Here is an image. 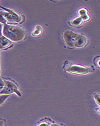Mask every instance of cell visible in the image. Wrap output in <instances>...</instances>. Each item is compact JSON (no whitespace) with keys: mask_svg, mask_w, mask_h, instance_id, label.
<instances>
[{"mask_svg":"<svg viewBox=\"0 0 100 126\" xmlns=\"http://www.w3.org/2000/svg\"><path fill=\"white\" fill-rule=\"evenodd\" d=\"M2 34L11 42H18L24 39L26 33L21 27L8 24H4Z\"/></svg>","mask_w":100,"mask_h":126,"instance_id":"cell-1","label":"cell"},{"mask_svg":"<svg viewBox=\"0 0 100 126\" xmlns=\"http://www.w3.org/2000/svg\"><path fill=\"white\" fill-rule=\"evenodd\" d=\"M66 70L67 72L75 75H85L93 72V70L91 68L79 65H73L67 66Z\"/></svg>","mask_w":100,"mask_h":126,"instance_id":"cell-2","label":"cell"},{"mask_svg":"<svg viewBox=\"0 0 100 126\" xmlns=\"http://www.w3.org/2000/svg\"><path fill=\"white\" fill-rule=\"evenodd\" d=\"M1 8L5 11V12H2V13L6 19L7 21L17 23H20L21 21V16L18 13L13 11L12 10L8 9V8H4V7H1Z\"/></svg>","mask_w":100,"mask_h":126,"instance_id":"cell-3","label":"cell"},{"mask_svg":"<svg viewBox=\"0 0 100 126\" xmlns=\"http://www.w3.org/2000/svg\"><path fill=\"white\" fill-rule=\"evenodd\" d=\"M13 93H16L17 95L21 96V94L16 84L9 80H5V85L4 88L0 92V94L10 95Z\"/></svg>","mask_w":100,"mask_h":126,"instance_id":"cell-4","label":"cell"},{"mask_svg":"<svg viewBox=\"0 0 100 126\" xmlns=\"http://www.w3.org/2000/svg\"><path fill=\"white\" fill-rule=\"evenodd\" d=\"M78 35V34L71 30H65L63 34V37H64L65 43L67 46L70 48L75 47V43Z\"/></svg>","mask_w":100,"mask_h":126,"instance_id":"cell-5","label":"cell"},{"mask_svg":"<svg viewBox=\"0 0 100 126\" xmlns=\"http://www.w3.org/2000/svg\"><path fill=\"white\" fill-rule=\"evenodd\" d=\"M88 40L86 37L84 35L78 34V37L75 43V47L76 48H82L85 46L87 44Z\"/></svg>","mask_w":100,"mask_h":126,"instance_id":"cell-6","label":"cell"},{"mask_svg":"<svg viewBox=\"0 0 100 126\" xmlns=\"http://www.w3.org/2000/svg\"><path fill=\"white\" fill-rule=\"evenodd\" d=\"M12 42L9 39H7L3 35L0 36V50H2L7 47L11 45Z\"/></svg>","mask_w":100,"mask_h":126,"instance_id":"cell-7","label":"cell"},{"mask_svg":"<svg viewBox=\"0 0 100 126\" xmlns=\"http://www.w3.org/2000/svg\"><path fill=\"white\" fill-rule=\"evenodd\" d=\"M43 28L40 26H36L32 32V35L33 36H39L42 33Z\"/></svg>","mask_w":100,"mask_h":126,"instance_id":"cell-8","label":"cell"},{"mask_svg":"<svg viewBox=\"0 0 100 126\" xmlns=\"http://www.w3.org/2000/svg\"><path fill=\"white\" fill-rule=\"evenodd\" d=\"M82 22H83V20H82V18L80 17H78L73 19L70 22V23L73 26H79L82 24Z\"/></svg>","mask_w":100,"mask_h":126,"instance_id":"cell-9","label":"cell"},{"mask_svg":"<svg viewBox=\"0 0 100 126\" xmlns=\"http://www.w3.org/2000/svg\"><path fill=\"white\" fill-rule=\"evenodd\" d=\"M10 96V95L7 94H2V95H0V106L2 105L4 102L6 101V100Z\"/></svg>","mask_w":100,"mask_h":126,"instance_id":"cell-10","label":"cell"},{"mask_svg":"<svg viewBox=\"0 0 100 126\" xmlns=\"http://www.w3.org/2000/svg\"><path fill=\"white\" fill-rule=\"evenodd\" d=\"M0 23L3 24L7 23V20L2 14V11H0Z\"/></svg>","mask_w":100,"mask_h":126,"instance_id":"cell-11","label":"cell"},{"mask_svg":"<svg viewBox=\"0 0 100 126\" xmlns=\"http://www.w3.org/2000/svg\"><path fill=\"white\" fill-rule=\"evenodd\" d=\"M78 13H79V15H80V17L81 16H84V15H85V14H88L87 10L85 9V8H81V9H80L79 10Z\"/></svg>","mask_w":100,"mask_h":126,"instance_id":"cell-12","label":"cell"},{"mask_svg":"<svg viewBox=\"0 0 100 126\" xmlns=\"http://www.w3.org/2000/svg\"><path fill=\"white\" fill-rule=\"evenodd\" d=\"M80 17L82 18V20H83V21H88V20H90V17H89V16L88 15V14H85L84 16H81Z\"/></svg>","mask_w":100,"mask_h":126,"instance_id":"cell-13","label":"cell"},{"mask_svg":"<svg viewBox=\"0 0 100 126\" xmlns=\"http://www.w3.org/2000/svg\"><path fill=\"white\" fill-rule=\"evenodd\" d=\"M4 85H5V80L1 79L0 78V92L2 90V89L4 88Z\"/></svg>","mask_w":100,"mask_h":126,"instance_id":"cell-14","label":"cell"},{"mask_svg":"<svg viewBox=\"0 0 100 126\" xmlns=\"http://www.w3.org/2000/svg\"><path fill=\"white\" fill-rule=\"evenodd\" d=\"M94 99H95V102H97V104L100 105V95H98V94H95V95H94Z\"/></svg>","mask_w":100,"mask_h":126,"instance_id":"cell-15","label":"cell"},{"mask_svg":"<svg viewBox=\"0 0 100 126\" xmlns=\"http://www.w3.org/2000/svg\"><path fill=\"white\" fill-rule=\"evenodd\" d=\"M2 24L0 23V36L2 35Z\"/></svg>","mask_w":100,"mask_h":126,"instance_id":"cell-16","label":"cell"},{"mask_svg":"<svg viewBox=\"0 0 100 126\" xmlns=\"http://www.w3.org/2000/svg\"><path fill=\"white\" fill-rule=\"evenodd\" d=\"M0 126H4V121L0 120Z\"/></svg>","mask_w":100,"mask_h":126,"instance_id":"cell-17","label":"cell"},{"mask_svg":"<svg viewBox=\"0 0 100 126\" xmlns=\"http://www.w3.org/2000/svg\"><path fill=\"white\" fill-rule=\"evenodd\" d=\"M1 65H0V77H1Z\"/></svg>","mask_w":100,"mask_h":126,"instance_id":"cell-18","label":"cell"},{"mask_svg":"<svg viewBox=\"0 0 100 126\" xmlns=\"http://www.w3.org/2000/svg\"><path fill=\"white\" fill-rule=\"evenodd\" d=\"M55 1H60V0H55Z\"/></svg>","mask_w":100,"mask_h":126,"instance_id":"cell-19","label":"cell"}]
</instances>
